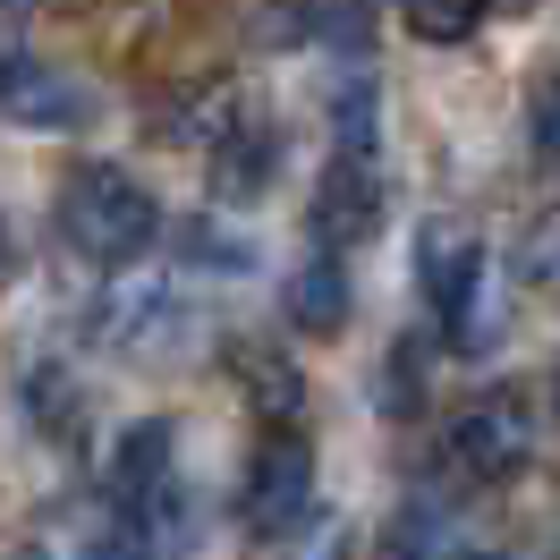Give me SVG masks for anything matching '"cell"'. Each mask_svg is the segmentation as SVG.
<instances>
[{"label": "cell", "mask_w": 560, "mask_h": 560, "mask_svg": "<svg viewBox=\"0 0 560 560\" xmlns=\"http://www.w3.org/2000/svg\"><path fill=\"white\" fill-rule=\"evenodd\" d=\"M153 230H162V205L119 162H77L60 178V238H69V255L110 272V264H137L153 246Z\"/></svg>", "instance_id": "6da1fadb"}, {"label": "cell", "mask_w": 560, "mask_h": 560, "mask_svg": "<svg viewBox=\"0 0 560 560\" xmlns=\"http://www.w3.org/2000/svg\"><path fill=\"white\" fill-rule=\"evenodd\" d=\"M306 510H315V451H306V433L272 424V433H264V451H255V467H246L238 518H246V535L280 544V535H298Z\"/></svg>", "instance_id": "7a4b0ae2"}, {"label": "cell", "mask_w": 560, "mask_h": 560, "mask_svg": "<svg viewBox=\"0 0 560 560\" xmlns=\"http://www.w3.org/2000/svg\"><path fill=\"white\" fill-rule=\"evenodd\" d=\"M451 451L476 485H510V476H526V458H535V408H526L518 390H476L451 417Z\"/></svg>", "instance_id": "3957f363"}, {"label": "cell", "mask_w": 560, "mask_h": 560, "mask_svg": "<svg viewBox=\"0 0 560 560\" xmlns=\"http://www.w3.org/2000/svg\"><path fill=\"white\" fill-rule=\"evenodd\" d=\"M103 340L119 357H137V365H162V357L196 349V306L178 289H162V280H128L103 306Z\"/></svg>", "instance_id": "277c9868"}, {"label": "cell", "mask_w": 560, "mask_h": 560, "mask_svg": "<svg viewBox=\"0 0 560 560\" xmlns=\"http://www.w3.org/2000/svg\"><path fill=\"white\" fill-rule=\"evenodd\" d=\"M110 485H119V510L137 526H162V510H178V424L144 417L119 433V458H110Z\"/></svg>", "instance_id": "5b68a950"}, {"label": "cell", "mask_w": 560, "mask_h": 560, "mask_svg": "<svg viewBox=\"0 0 560 560\" xmlns=\"http://www.w3.org/2000/svg\"><path fill=\"white\" fill-rule=\"evenodd\" d=\"M374 230H383V171H374V153H331V171L315 187V246L349 255Z\"/></svg>", "instance_id": "8992f818"}, {"label": "cell", "mask_w": 560, "mask_h": 560, "mask_svg": "<svg viewBox=\"0 0 560 560\" xmlns=\"http://www.w3.org/2000/svg\"><path fill=\"white\" fill-rule=\"evenodd\" d=\"M0 110H9L18 128H43V137H60V128H77V119H85V85H77L60 60L0 43Z\"/></svg>", "instance_id": "52a82bcc"}, {"label": "cell", "mask_w": 560, "mask_h": 560, "mask_svg": "<svg viewBox=\"0 0 560 560\" xmlns=\"http://www.w3.org/2000/svg\"><path fill=\"white\" fill-rule=\"evenodd\" d=\"M424 289H433V315L467 331V306H476V289H485V246L467 238L458 221H433L424 230Z\"/></svg>", "instance_id": "ba28073f"}, {"label": "cell", "mask_w": 560, "mask_h": 560, "mask_svg": "<svg viewBox=\"0 0 560 560\" xmlns=\"http://www.w3.org/2000/svg\"><path fill=\"white\" fill-rule=\"evenodd\" d=\"M230 365H238L246 408H255L264 424H298V417H306V374H298V357L264 349V340H238V349H230Z\"/></svg>", "instance_id": "9c48e42d"}, {"label": "cell", "mask_w": 560, "mask_h": 560, "mask_svg": "<svg viewBox=\"0 0 560 560\" xmlns=\"http://www.w3.org/2000/svg\"><path fill=\"white\" fill-rule=\"evenodd\" d=\"M289 323H298L306 340L349 331V272H340V255L315 246V264H298V280H289Z\"/></svg>", "instance_id": "30bf717a"}, {"label": "cell", "mask_w": 560, "mask_h": 560, "mask_svg": "<svg viewBox=\"0 0 560 560\" xmlns=\"http://www.w3.org/2000/svg\"><path fill=\"white\" fill-rule=\"evenodd\" d=\"M390 560H492L451 501H408V518L390 526Z\"/></svg>", "instance_id": "8fae6325"}, {"label": "cell", "mask_w": 560, "mask_h": 560, "mask_svg": "<svg viewBox=\"0 0 560 560\" xmlns=\"http://www.w3.org/2000/svg\"><path fill=\"white\" fill-rule=\"evenodd\" d=\"M264 178H272V137L230 119V128L212 137V187H221V196H255Z\"/></svg>", "instance_id": "7c38bea8"}, {"label": "cell", "mask_w": 560, "mask_h": 560, "mask_svg": "<svg viewBox=\"0 0 560 560\" xmlns=\"http://www.w3.org/2000/svg\"><path fill=\"white\" fill-rule=\"evenodd\" d=\"M399 18H408V35H424V43H467L492 18V0H399Z\"/></svg>", "instance_id": "4fadbf2b"}, {"label": "cell", "mask_w": 560, "mask_h": 560, "mask_svg": "<svg viewBox=\"0 0 560 560\" xmlns=\"http://www.w3.org/2000/svg\"><path fill=\"white\" fill-rule=\"evenodd\" d=\"M331 119H340V153H374V85L365 77H349L331 94Z\"/></svg>", "instance_id": "5bb4252c"}, {"label": "cell", "mask_w": 560, "mask_h": 560, "mask_svg": "<svg viewBox=\"0 0 560 560\" xmlns=\"http://www.w3.org/2000/svg\"><path fill=\"white\" fill-rule=\"evenodd\" d=\"M187 246H196L205 264H255V246H246V238H221V230H187Z\"/></svg>", "instance_id": "9a60e30c"}, {"label": "cell", "mask_w": 560, "mask_h": 560, "mask_svg": "<svg viewBox=\"0 0 560 560\" xmlns=\"http://www.w3.org/2000/svg\"><path fill=\"white\" fill-rule=\"evenodd\" d=\"M85 560H153V544H144L137 526H119V535H103V544H85Z\"/></svg>", "instance_id": "2e32d148"}, {"label": "cell", "mask_w": 560, "mask_h": 560, "mask_svg": "<svg viewBox=\"0 0 560 560\" xmlns=\"http://www.w3.org/2000/svg\"><path fill=\"white\" fill-rule=\"evenodd\" d=\"M0 9H35V0H0Z\"/></svg>", "instance_id": "e0dca14e"}, {"label": "cell", "mask_w": 560, "mask_h": 560, "mask_svg": "<svg viewBox=\"0 0 560 560\" xmlns=\"http://www.w3.org/2000/svg\"><path fill=\"white\" fill-rule=\"evenodd\" d=\"M18 560H43V552H18Z\"/></svg>", "instance_id": "ac0fdd59"}]
</instances>
